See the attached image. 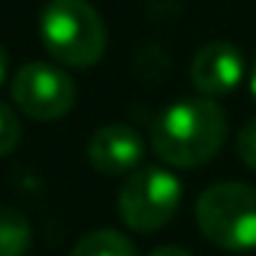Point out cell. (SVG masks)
<instances>
[{
	"label": "cell",
	"instance_id": "cell-13",
	"mask_svg": "<svg viewBox=\"0 0 256 256\" xmlns=\"http://www.w3.org/2000/svg\"><path fill=\"white\" fill-rule=\"evenodd\" d=\"M250 94H253V100H256V60H253V66H250Z\"/></svg>",
	"mask_w": 256,
	"mask_h": 256
},
{
	"label": "cell",
	"instance_id": "cell-2",
	"mask_svg": "<svg viewBox=\"0 0 256 256\" xmlns=\"http://www.w3.org/2000/svg\"><path fill=\"white\" fill-rule=\"evenodd\" d=\"M42 48L72 70H88L106 54V24L88 0H48L40 12Z\"/></svg>",
	"mask_w": 256,
	"mask_h": 256
},
{
	"label": "cell",
	"instance_id": "cell-6",
	"mask_svg": "<svg viewBox=\"0 0 256 256\" xmlns=\"http://www.w3.org/2000/svg\"><path fill=\"white\" fill-rule=\"evenodd\" d=\"M241 78H244V58L238 46L226 40H214L193 54L190 82L202 96H211V100L226 96L241 84Z\"/></svg>",
	"mask_w": 256,
	"mask_h": 256
},
{
	"label": "cell",
	"instance_id": "cell-3",
	"mask_svg": "<svg viewBox=\"0 0 256 256\" xmlns=\"http://www.w3.org/2000/svg\"><path fill=\"white\" fill-rule=\"evenodd\" d=\"M196 226L220 250H256V187L241 181L211 184L196 199Z\"/></svg>",
	"mask_w": 256,
	"mask_h": 256
},
{
	"label": "cell",
	"instance_id": "cell-10",
	"mask_svg": "<svg viewBox=\"0 0 256 256\" xmlns=\"http://www.w3.org/2000/svg\"><path fill=\"white\" fill-rule=\"evenodd\" d=\"M18 142H22V124L6 102H0V157L12 154Z\"/></svg>",
	"mask_w": 256,
	"mask_h": 256
},
{
	"label": "cell",
	"instance_id": "cell-12",
	"mask_svg": "<svg viewBox=\"0 0 256 256\" xmlns=\"http://www.w3.org/2000/svg\"><path fill=\"white\" fill-rule=\"evenodd\" d=\"M148 256H193V253H190V250H184V247H175V244H163V247L151 250Z\"/></svg>",
	"mask_w": 256,
	"mask_h": 256
},
{
	"label": "cell",
	"instance_id": "cell-1",
	"mask_svg": "<svg viewBox=\"0 0 256 256\" xmlns=\"http://www.w3.org/2000/svg\"><path fill=\"white\" fill-rule=\"evenodd\" d=\"M226 142V112L211 96H184L166 106L151 126L154 154L175 169L208 163Z\"/></svg>",
	"mask_w": 256,
	"mask_h": 256
},
{
	"label": "cell",
	"instance_id": "cell-8",
	"mask_svg": "<svg viewBox=\"0 0 256 256\" xmlns=\"http://www.w3.org/2000/svg\"><path fill=\"white\" fill-rule=\"evenodd\" d=\"M70 256H139L136 244L114 232V229H94L84 238H78V244L70 250Z\"/></svg>",
	"mask_w": 256,
	"mask_h": 256
},
{
	"label": "cell",
	"instance_id": "cell-7",
	"mask_svg": "<svg viewBox=\"0 0 256 256\" xmlns=\"http://www.w3.org/2000/svg\"><path fill=\"white\" fill-rule=\"evenodd\" d=\"M145 154L142 136L126 124H106L88 142V160L100 175H130L139 169Z\"/></svg>",
	"mask_w": 256,
	"mask_h": 256
},
{
	"label": "cell",
	"instance_id": "cell-5",
	"mask_svg": "<svg viewBox=\"0 0 256 256\" xmlns=\"http://www.w3.org/2000/svg\"><path fill=\"white\" fill-rule=\"evenodd\" d=\"M12 102L30 120L48 124L70 114L76 106V84L64 70L34 60L12 76Z\"/></svg>",
	"mask_w": 256,
	"mask_h": 256
},
{
	"label": "cell",
	"instance_id": "cell-4",
	"mask_svg": "<svg viewBox=\"0 0 256 256\" xmlns=\"http://www.w3.org/2000/svg\"><path fill=\"white\" fill-rule=\"evenodd\" d=\"M181 205V181L163 166H139L118 193V214L136 232L163 229Z\"/></svg>",
	"mask_w": 256,
	"mask_h": 256
},
{
	"label": "cell",
	"instance_id": "cell-11",
	"mask_svg": "<svg viewBox=\"0 0 256 256\" xmlns=\"http://www.w3.org/2000/svg\"><path fill=\"white\" fill-rule=\"evenodd\" d=\"M235 151H238V160L256 172V118H250L241 130H238V139H235Z\"/></svg>",
	"mask_w": 256,
	"mask_h": 256
},
{
	"label": "cell",
	"instance_id": "cell-14",
	"mask_svg": "<svg viewBox=\"0 0 256 256\" xmlns=\"http://www.w3.org/2000/svg\"><path fill=\"white\" fill-rule=\"evenodd\" d=\"M4 76H6V52L0 46V82H4Z\"/></svg>",
	"mask_w": 256,
	"mask_h": 256
},
{
	"label": "cell",
	"instance_id": "cell-9",
	"mask_svg": "<svg viewBox=\"0 0 256 256\" xmlns=\"http://www.w3.org/2000/svg\"><path fill=\"white\" fill-rule=\"evenodd\" d=\"M34 241L28 217L10 205H0V256H24Z\"/></svg>",
	"mask_w": 256,
	"mask_h": 256
}]
</instances>
